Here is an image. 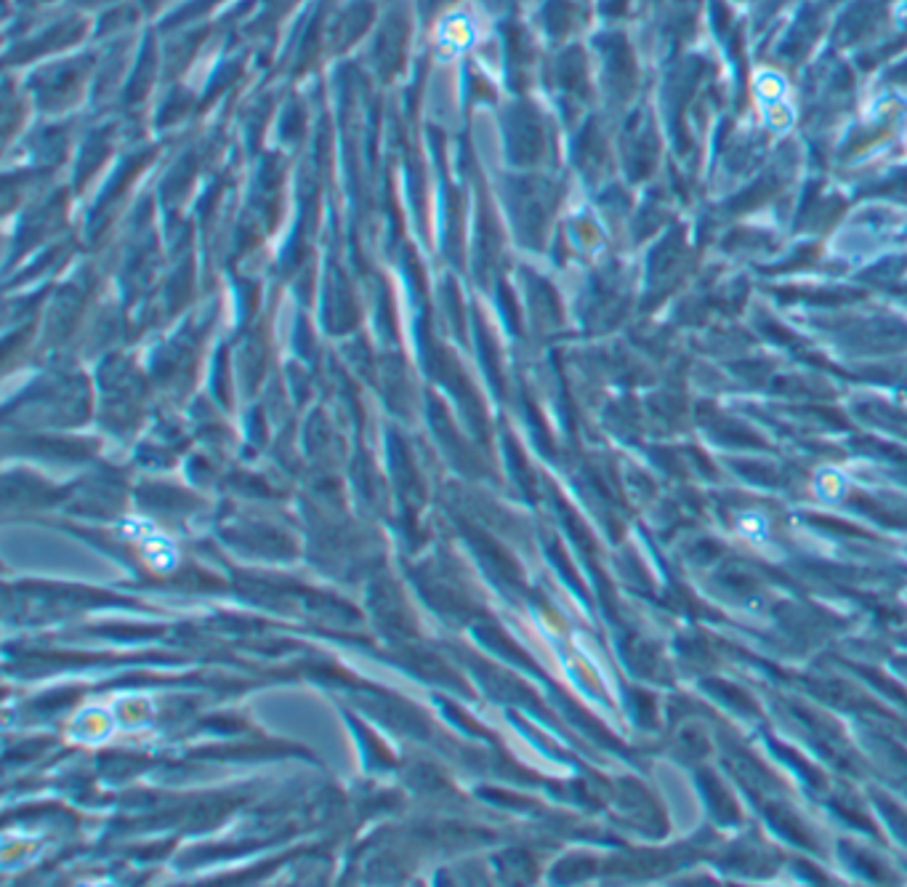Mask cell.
I'll list each match as a JSON object with an SVG mask.
<instances>
[{"label": "cell", "mask_w": 907, "mask_h": 887, "mask_svg": "<svg viewBox=\"0 0 907 887\" xmlns=\"http://www.w3.org/2000/svg\"><path fill=\"white\" fill-rule=\"evenodd\" d=\"M474 22L467 14H450L437 29V49L445 59L461 57L474 44Z\"/></svg>", "instance_id": "6da1fadb"}]
</instances>
